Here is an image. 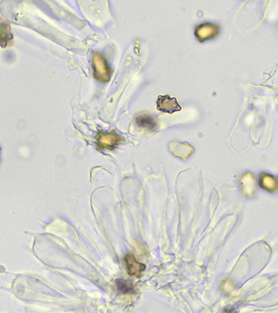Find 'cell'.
Wrapping results in <instances>:
<instances>
[{
	"instance_id": "cell-1",
	"label": "cell",
	"mask_w": 278,
	"mask_h": 313,
	"mask_svg": "<svg viewBox=\"0 0 278 313\" xmlns=\"http://www.w3.org/2000/svg\"><path fill=\"white\" fill-rule=\"evenodd\" d=\"M92 66L94 69V79L99 80V82H108L110 80L112 70L109 67L104 56L99 53H94Z\"/></svg>"
},
{
	"instance_id": "cell-2",
	"label": "cell",
	"mask_w": 278,
	"mask_h": 313,
	"mask_svg": "<svg viewBox=\"0 0 278 313\" xmlns=\"http://www.w3.org/2000/svg\"><path fill=\"white\" fill-rule=\"evenodd\" d=\"M220 34V25L211 23H203L197 25L195 30V35L199 42L203 43L206 40H212Z\"/></svg>"
},
{
	"instance_id": "cell-3",
	"label": "cell",
	"mask_w": 278,
	"mask_h": 313,
	"mask_svg": "<svg viewBox=\"0 0 278 313\" xmlns=\"http://www.w3.org/2000/svg\"><path fill=\"white\" fill-rule=\"evenodd\" d=\"M122 141H124V138L117 134L115 131L101 133L97 138V144L99 149H113Z\"/></svg>"
},
{
	"instance_id": "cell-4",
	"label": "cell",
	"mask_w": 278,
	"mask_h": 313,
	"mask_svg": "<svg viewBox=\"0 0 278 313\" xmlns=\"http://www.w3.org/2000/svg\"><path fill=\"white\" fill-rule=\"evenodd\" d=\"M157 105V109L163 113L173 114L175 112L182 110V106H180L177 99L172 98L169 95H160Z\"/></svg>"
},
{
	"instance_id": "cell-5",
	"label": "cell",
	"mask_w": 278,
	"mask_h": 313,
	"mask_svg": "<svg viewBox=\"0 0 278 313\" xmlns=\"http://www.w3.org/2000/svg\"><path fill=\"white\" fill-rule=\"evenodd\" d=\"M169 149L175 156L183 160L188 159L189 157L195 152V149L191 144L177 141L170 143Z\"/></svg>"
},
{
	"instance_id": "cell-6",
	"label": "cell",
	"mask_w": 278,
	"mask_h": 313,
	"mask_svg": "<svg viewBox=\"0 0 278 313\" xmlns=\"http://www.w3.org/2000/svg\"><path fill=\"white\" fill-rule=\"evenodd\" d=\"M124 262L126 264L127 272L129 276L140 277L142 276V272L146 269V266L144 264L139 263L136 261L134 255H132V254H128L124 256Z\"/></svg>"
},
{
	"instance_id": "cell-7",
	"label": "cell",
	"mask_w": 278,
	"mask_h": 313,
	"mask_svg": "<svg viewBox=\"0 0 278 313\" xmlns=\"http://www.w3.org/2000/svg\"><path fill=\"white\" fill-rule=\"evenodd\" d=\"M241 186L245 195L251 197L256 190V178L251 173H246L241 178Z\"/></svg>"
},
{
	"instance_id": "cell-8",
	"label": "cell",
	"mask_w": 278,
	"mask_h": 313,
	"mask_svg": "<svg viewBox=\"0 0 278 313\" xmlns=\"http://www.w3.org/2000/svg\"><path fill=\"white\" fill-rule=\"evenodd\" d=\"M135 123L139 128L151 130V131H154L155 129H157V126H158L157 120L152 115L147 114L138 115L135 118Z\"/></svg>"
},
{
	"instance_id": "cell-9",
	"label": "cell",
	"mask_w": 278,
	"mask_h": 313,
	"mask_svg": "<svg viewBox=\"0 0 278 313\" xmlns=\"http://www.w3.org/2000/svg\"><path fill=\"white\" fill-rule=\"evenodd\" d=\"M13 35L10 33V25L5 20H0V46L7 47L12 41Z\"/></svg>"
},
{
	"instance_id": "cell-10",
	"label": "cell",
	"mask_w": 278,
	"mask_h": 313,
	"mask_svg": "<svg viewBox=\"0 0 278 313\" xmlns=\"http://www.w3.org/2000/svg\"><path fill=\"white\" fill-rule=\"evenodd\" d=\"M260 186L261 188L268 191V192H275L277 187V182L275 177L266 173H261V180H260Z\"/></svg>"
},
{
	"instance_id": "cell-11",
	"label": "cell",
	"mask_w": 278,
	"mask_h": 313,
	"mask_svg": "<svg viewBox=\"0 0 278 313\" xmlns=\"http://www.w3.org/2000/svg\"><path fill=\"white\" fill-rule=\"evenodd\" d=\"M116 286L118 290L121 291L122 293H133L134 292L133 284L130 283L129 281H125V280L118 279L116 280Z\"/></svg>"
},
{
	"instance_id": "cell-12",
	"label": "cell",
	"mask_w": 278,
	"mask_h": 313,
	"mask_svg": "<svg viewBox=\"0 0 278 313\" xmlns=\"http://www.w3.org/2000/svg\"><path fill=\"white\" fill-rule=\"evenodd\" d=\"M229 313H236V311H231V312H229Z\"/></svg>"
},
{
	"instance_id": "cell-13",
	"label": "cell",
	"mask_w": 278,
	"mask_h": 313,
	"mask_svg": "<svg viewBox=\"0 0 278 313\" xmlns=\"http://www.w3.org/2000/svg\"><path fill=\"white\" fill-rule=\"evenodd\" d=\"M0 150H1V148H0Z\"/></svg>"
}]
</instances>
